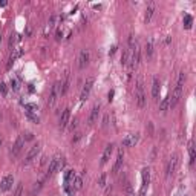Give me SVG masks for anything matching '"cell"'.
Here are the masks:
<instances>
[{"label": "cell", "mask_w": 196, "mask_h": 196, "mask_svg": "<svg viewBox=\"0 0 196 196\" xmlns=\"http://www.w3.org/2000/svg\"><path fill=\"white\" fill-rule=\"evenodd\" d=\"M184 83H186V74L181 72L179 77H178V81H176V84H175V89H173L172 95H169V97H170V109L175 107V106L179 103V100H181V97H183V90H184Z\"/></svg>", "instance_id": "cell-1"}, {"label": "cell", "mask_w": 196, "mask_h": 196, "mask_svg": "<svg viewBox=\"0 0 196 196\" xmlns=\"http://www.w3.org/2000/svg\"><path fill=\"white\" fill-rule=\"evenodd\" d=\"M135 100H136V106L140 109H143L147 103V98H146V94H144V87H143V81L138 80L136 83V87H135Z\"/></svg>", "instance_id": "cell-2"}, {"label": "cell", "mask_w": 196, "mask_h": 196, "mask_svg": "<svg viewBox=\"0 0 196 196\" xmlns=\"http://www.w3.org/2000/svg\"><path fill=\"white\" fill-rule=\"evenodd\" d=\"M60 87H61L60 81H55V83L52 84V87H51V94H49V98H48V101H46L48 107H54V106H55V103H57V100L61 97V94H60Z\"/></svg>", "instance_id": "cell-3"}, {"label": "cell", "mask_w": 196, "mask_h": 196, "mask_svg": "<svg viewBox=\"0 0 196 196\" xmlns=\"http://www.w3.org/2000/svg\"><path fill=\"white\" fill-rule=\"evenodd\" d=\"M63 164H64L63 158H60V156L52 158V159H51V163H49V166H48V170H46V176H44V179L51 178V176H52L57 170H60V169L63 167Z\"/></svg>", "instance_id": "cell-4"}, {"label": "cell", "mask_w": 196, "mask_h": 196, "mask_svg": "<svg viewBox=\"0 0 196 196\" xmlns=\"http://www.w3.org/2000/svg\"><path fill=\"white\" fill-rule=\"evenodd\" d=\"M23 147H25V140H23L21 136H18V138L15 140V143L11 146L9 156H11V158H17V156L20 155V152L23 150Z\"/></svg>", "instance_id": "cell-5"}, {"label": "cell", "mask_w": 196, "mask_h": 196, "mask_svg": "<svg viewBox=\"0 0 196 196\" xmlns=\"http://www.w3.org/2000/svg\"><path fill=\"white\" fill-rule=\"evenodd\" d=\"M178 163H179L178 155H172L170 159H169V163H167V166H166V176H167V178L173 176V173H175L176 169H178Z\"/></svg>", "instance_id": "cell-6"}, {"label": "cell", "mask_w": 196, "mask_h": 196, "mask_svg": "<svg viewBox=\"0 0 196 196\" xmlns=\"http://www.w3.org/2000/svg\"><path fill=\"white\" fill-rule=\"evenodd\" d=\"M90 61V51L89 49H81L80 55H78V67L80 69H84Z\"/></svg>", "instance_id": "cell-7"}, {"label": "cell", "mask_w": 196, "mask_h": 196, "mask_svg": "<svg viewBox=\"0 0 196 196\" xmlns=\"http://www.w3.org/2000/svg\"><path fill=\"white\" fill-rule=\"evenodd\" d=\"M40 153V144H34L29 150H28V153H26V156H25V161H23V164H31L35 158H37V155Z\"/></svg>", "instance_id": "cell-8"}, {"label": "cell", "mask_w": 196, "mask_h": 196, "mask_svg": "<svg viewBox=\"0 0 196 196\" xmlns=\"http://www.w3.org/2000/svg\"><path fill=\"white\" fill-rule=\"evenodd\" d=\"M143 184H141V190H140V196H146V190L149 187V181H150V170L147 167L143 169Z\"/></svg>", "instance_id": "cell-9"}, {"label": "cell", "mask_w": 196, "mask_h": 196, "mask_svg": "<svg viewBox=\"0 0 196 196\" xmlns=\"http://www.w3.org/2000/svg\"><path fill=\"white\" fill-rule=\"evenodd\" d=\"M100 110H101V106H100V104H95V106H92V109H90V113H89V117H87V124H89V126H94V124L98 121V115H100Z\"/></svg>", "instance_id": "cell-10"}, {"label": "cell", "mask_w": 196, "mask_h": 196, "mask_svg": "<svg viewBox=\"0 0 196 196\" xmlns=\"http://www.w3.org/2000/svg\"><path fill=\"white\" fill-rule=\"evenodd\" d=\"M94 81H95V78H94V77H89V78L86 80L84 87H83V90H81V97H80V100H81V101H84V100L89 97V94H90V90H92V86H94Z\"/></svg>", "instance_id": "cell-11"}, {"label": "cell", "mask_w": 196, "mask_h": 196, "mask_svg": "<svg viewBox=\"0 0 196 196\" xmlns=\"http://www.w3.org/2000/svg\"><path fill=\"white\" fill-rule=\"evenodd\" d=\"M12 184H14V176L12 175H6L2 179V183H0V190L2 192H8V190L12 189Z\"/></svg>", "instance_id": "cell-12"}, {"label": "cell", "mask_w": 196, "mask_h": 196, "mask_svg": "<svg viewBox=\"0 0 196 196\" xmlns=\"http://www.w3.org/2000/svg\"><path fill=\"white\" fill-rule=\"evenodd\" d=\"M60 84H61V87H60V94H61V95H66L67 90H69V87H71V74H69V71L64 72V80H63Z\"/></svg>", "instance_id": "cell-13"}, {"label": "cell", "mask_w": 196, "mask_h": 196, "mask_svg": "<svg viewBox=\"0 0 196 196\" xmlns=\"http://www.w3.org/2000/svg\"><path fill=\"white\" fill-rule=\"evenodd\" d=\"M153 52H155V41L153 38H147L146 41V46H144V54H146V58H152L153 57Z\"/></svg>", "instance_id": "cell-14"}, {"label": "cell", "mask_w": 196, "mask_h": 196, "mask_svg": "<svg viewBox=\"0 0 196 196\" xmlns=\"http://www.w3.org/2000/svg\"><path fill=\"white\" fill-rule=\"evenodd\" d=\"M69 120H71V109L66 107V109L63 110V113L60 115V123H58L60 129H64V127L69 124Z\"/></svg>", "instance_id": "cell-15"}, {"label": "cell", "mask_w": 196, "mask_h": 196, "mask_svg": "<svg viewBox=\"0 0 196 196\" xmlns=\"http://www.w3.org/2000/svg\"><path fill=\"white\" fill-rule=\"evenodd\" d=\"M138 140H140V135H138V133H130V135H127V136L123 140V146H124V147H133V146L138 143Z\"/></svg>", "instance_id": "cell-16"}, {"label": "cell", "mask_w": 196, "mask_h": 196, "mask_svg": "<svg viewBox=\"0 0 196 196\" xmlns=\"http://www.w3.org/2000/svg\"><path fill=\"white\" fill-rule=\"evenodd\" d=\"M155 11H156V5H155L153 2H150V3L147 5V8H146V15H144V21H146V23H149V21L152 20Z\"/></svg>", "instance_id": "cell-17"}, {"label": "cell", "mask_w": 196, "mask_h": 196, "mask_svg": "<svg viewBox=\"0 0 196 196\" xmlns=\"http://www.w3.org/2000/svg\"><path fill=\"white\" fill-rule=\"evenodd\" d=\"M112 152H113V144L110 143V144H107V146H106V149H104V152H103V156H101V166L107 164V161L110 159Z\"/></svg>", "instance_id": "cell-18"}, {"label": "cell", "mask_w": 196, "mask_h": 196, "mask_svg": "<svg viewBox=\"0 0 196 196\" xmlns=\"http://www.w3.org/2000/svg\"><path fill=\"white\" fill-rule=\"evenodd\" d=\"M159 92H161V81L158 78H153V83H152V97H153V100L159 98Z\"/></svg>", "instance_id": "cell-19"}, {"label": "cell", "mask_w": 196, "mask_h": 196, "mask_svg": "<svg viewBox=\"0 0 196 196\" xmlns=\"http://www.w3.org/2000/svg\"><path fill=\"white\" fill-rule=\"evenodd\" d=\"M123 159H124V155H123V150L118 153V156H117V161H115V164H113V167H112V173L113 175H117L118 172H120V169H121V166H123Z\"/></svg>", "instance_id": "cell-20"}, {"label": "cell", "mask_w": 196, "mask_h": 196, "mask_svg": "<svg viewBox=\"0 0 196 196\" xmlns=\"http://www.w3.org/2000/svg\"><path fill=\"white\" fill-rule=\"evenodd\" d=\"M23 55V49H20V48H17V49H12V54H11V57H9V63H8V67H11V64L17 60V58H20Z\"/></svg>", "instance_id": "cell-21"}, {"label": "cell", "mask_w": 196, "mask_h": 196, "mask_svg": "<svg viewBox=\"0 0 196 196\" xmlns=\"http://www.w3.org/2000/svg\"><path fill=\"white\" fill-rule=\"evenodd\" d=\"M159 110H161L163 113H166L167 110H170V97H166V98L161 101V104H159Z\"/></svg>", "instance_id": "cell-22"}, {"label": "cell", "mask_w": 196, "mask_h": 196, "mask_svg": "<svg viewBox=\"0 0 196 196\" xmlns=\"http://www.w3.org/2000/svg\"><path fill=\"white\" fill-rule=\"evenodd\" d=\"M189 153H190V166H193V163H195V146H193V141L189 143Z\"/></svg>", "instance_id": "cell-23"}, {"label": "cell", "mask_w": 196, "mask_h": 196, "mask_svg": "<svg viewBox=\"0 0 196 196\" xmlns=\"http://www.w3.org/2000/svg\"><path fill=\"white\" fill-rule=\"evenodd\" d=\"M81 187H83V179H81V176H75L74 184H72V189H74V190H80Z\"/></svg>", "instance_id": "cell-24"}, {"label": "cell", "mask_w": 196, "mask_h": 196, "mask_svg": "<svg viewBox=\"0 0 196 196\" xmlns=\"http://www.w3.org/2000/svg\"><path fill=\"white\" fill-rule=\"evenodd\" d=\"M124 192H126V195L127 196H135V193H133V187H132V184L127 181L126 183V186H124Z\"/></svg>", "instance_id": "cell-25"}, {"label": "cell", "mask_w": 196, "mask_h": 196, "mask_svg": "<svg viewBox=\"0 0 196 196\" xmlns=\"http://www.w3.org/2000/svg\"><path fill=\"white\" fill-rule=\"evenodd\" d=\"M57 20H58V17H57V15H52V17L49 18V21H48V29H49V31L55 28V23H57Z\"/></svg>", "instance_id": "cell-26"}, {"label": "cell", "mask_w": 196, "mask_h": 196, "mask_svg": "<svg viewBox=\"0 0 196 196\" xmlns=\"http://www.w3.org/2000/svg\"><path fill=\"white\" fill-rule=\"evenodd\" d=\"M25 109L28 110V113H35V112H37V106H35V104H32V103L25 104Z\"/></svg>", "instance_id": "cell-27"}, {"label": "cell", "mask_w": 196, "mask_h": 196, "mask_svg": "<svg viewBox=\"0 0 196 196\" xmlns=\"http://www.w3.org/2000/svg\"><path fill=\"white\" fill-rule=\"evenodd\" d=\"M192 21H193V18H192V15H184V25H186V28L187 29H190L192 28Z\"/></svg>", "instance_id": "cell-28"}, {"label": "cell", "mask_w": 196, "mask_h": 196, "mask_svg": "<svg viewBox=\"0 0 196 196\" xmlns=\"http://www.w3.org/2000/svg\"><path fill=\"white\" fill-rule=\"evenodd\" d=\"M21 195H23V186H21V183H18L15 190H14V196H21Z\"/></svg>", "instance_id": "cell-29"}, {"label": "cell", "mask_w": 196, "mask_h": 196, "mask_svg": "<svg viewBox=\"0 0 196 196\" xmlns=\"http://www.w3.org/2000/svg\"><path fill=\"white\" fill-rule=\"evenodd\" d=\"M17 34H11V37H9V49H12L14 48V43L17 41Z\"/></svg>", "instance_id": "cell-30"}, {"label": "cell", "mask_w": 196, "mask_h": 196, "mask_svg": "<svg viewBox=\"0 0 196 196\" xmlns=\"http://www.w3.org/2000/svg\"><path fill=\"white\" fill-rule=\"evenodd\" d=\"M69 123H71V126H69V130H71V132H74V130L77 129V126H78V120L75 118V120H72V121H69Z\"/></svg>", "instance_id": "cell-31"}, {"label": "cell", "mask_w": 196, "mask_h": 196, "mask_svg": "<svg viewBox=\"0 0 196 196\" xmlns=\"http://www.w3.org/2000/svg\"><path fill=\"white\" fill-rule=\"evenodd\" d=\"M106 179H107V176L103 173V175L100 176V179H98V184H100V187H104V186H106Z\"/></svg>", "instance_id": "cell-32"}, {"label": "cell", "mask_w": 196, "mask_h": 196, "mask_svg": "<svg viewBox=\"0 0 196 196\" xmlns=\"http://www.w3.org/2000/svg\"><path fill=\"white\" fill-rule=\"evenodd\" d=\"M11 87H12V90H18V89H20L18 81H17V80H11Z\"/></svg>", "instance_id": "cell-33"}, {"label": "cell", "mask_w": 196, "mask_h": 196, "mask_svg": "<svg viewBox=\"0 0 196 196\" xmlns=\"http://www.w3.org/2000/svg\"><path fill=\"white\" fill-rule=\"evenodd\" d=\"M109 126V115H104V118H103V127L106 129Z\"/></svg>", "instance_id": "cell-34"}, {"label": "cell", "mask_w": 196, "mask_h": 196, "mask_svg": "<svg viewBox=\"0 0 196 196\" xmlns=\"http://www.w3.org/2000/svg\"><path fill=\"white\" fill-rule=\"evenodd\" d=\"M0 92H2V95H6V84L5 83L0 84Z\"/></svg>", "instance_id": "cell-35"}, {"label": "cell", "mask_w": 196, "mask_h": 196, "mask_svg": "<svg viewBox=\"0 0 196 196\" xmlns=\"http://www.w3.org/2000/svg\"><path fill=\"white\" fill-rule=\"evenodd\" d=\"M61 37H63V32H61V31L58 29V31H57V37H55V38H57L58 41H60V40H61Z\"/></svg>", "instance_id": "cell-36"}, {"label": "cell", "mask_w": 196, "mask_h": 196, "mask_svg": "<svg viewBox=\"0 0 196 196\" xmlns=\"http://www.w3.org/2000/svg\"><path fill=\"white\" fill-rule=\"evenodd\" d=\"M115 51H117V46H112V49H110V52H109V54H110V55H113V54H115Z\"/></svg>", "instance_id": "cell-37"}, {"label": "cell", "mask_w": 196, "mask_h": 196, "mask_svg": "<svg viewBox=\"0 0 196 196\" xmlns=\"http://www.w3.org/2000/svg\"><path fill=\"white\" fill-rule=\"evenodd\" d=\"M26 140H32V133H29V132H28V133H26V138H25V141H26Z\"/></svg>", "instance_id": "cell-38"}, {"label": "cell", "mask_w": 196, "mask_h": 196, "mask_svg": "<svg viewBox=\"0 0 196 196\" xmlns=\"http://www.w3.org/2000/svg\"><path fill=\"white\" fill-rule=\"evenodd\" d=\"M112 97H113V90L109 92V101H112Z\"/></svg>", "instance_id": "cell-39"}, {"label": "cell", "mask_w": 196, "mask_h": 196, "mask_svg": "<svg viewBox=\"0 0 196 196\" xmlns=\"http://www.w3.org/2000/svg\"><path fill=\"white\" fill-rule=\"evenodd\" d=\"M0 43H2V32H0Z\"/></svg>", "instance_id": "cell-40"}, {"label": "cell", "mask_w": 196, "mask_h": 196, "mask_svg": "<svg viewBox=\"0 0 196 196\" xmlns=\"http://www.w3.org/2000/svg\"><path fill=\"white\" fill-rule=\"evenodd\" d=\"M0 146H2V138H0Z\"/></svg>", "instance_id": "cell-41"}]
</instances>
